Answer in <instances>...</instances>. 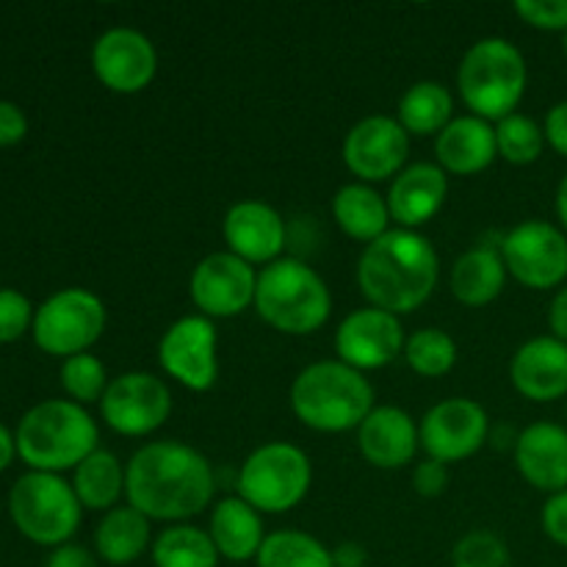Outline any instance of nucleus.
Listing matches in <instances>:
<instances>
[{
  "instance_id": "nucleus-1",
  "label": "nucleus",
  "mask_w": 567,
  "mask_h": 567,
  "mask_svg": "<svg viewBox=\"0 0 567 567\" xmlns=\"http://www.w3.org/2000/svg\"><path fill=\"white\" fill-rule=\"evenodd\" d=\"M216 493L214 465L183 441H155L125 465V496L150 520L186 524L210 507Z\"/></svg>"
},
{
  "instance_id": "nucleus-2",
  "label": "nucleus",
  "mask_w": 567,
  "mask_h": 567,
  "mask_svg": "<svg viewBox=\"0 0 567 567\" xmlns=\"http://www.w3.org/2000/svg\"><path fill=\"white\" fill-rule=\"evenodd\" d=\"M441 277L435 247L419 230H388L365 244L358 260V286L369 305L393 316H408L432 297Z\"/></svg>"
},
{
  "instance_id": "nucleus-3",
  "label": "nucleus",
  "mask_w": 567,
  "mask_h": 567,
  "mask_svg": "<svg viewBox=\"0 0 567 567\" xmlns=\"http://www.w3.org/2000/svg\"><path fill=\"white\" fill-rule=\"evenodd\" d=\"M374 408V385L369 377L338 358L305 365L291 382L293 415L313 432H352Z\"/></svg>"
},
{
  "instance_id": "nucleus-4",
  "label": "nucleus",
  "mask_w": 567,
  "mask_h": 567,
  "mask_svg": "<svg viewBox=\"0 0 567 567\" xmlns=\"http://www.w3.org/2000/svg\"><path fill=\"white\" fill-rule=\"evenodd\" d=\"M17 454L31 471L61 474L75 471L89 454L97 452L100 430L83 404L70 399H48L28 410L14 432Z\"/></svg>"
},
{
  "instance_id": "nucleus-5",
  "label": "nucleus",
  "mask_w": 567,
  "mask_h": 567,
  "mask_svg": "<svg viewBox=\"0 0 567 567\" xmlns=\"http://www.w3.org/2000/svg\"><path fill=\"white\" fill-rule=\"evenodd\" d=\"M255 310L286 336H313L332 313V293L324 277L299 258H280L258 271Z\"/></svg>"
},
{
  "instance_id": "nucleus-6",
  "label": "nucleus",
  "mask_w": 567,
  "mask_h": 567,
  "mask_svg": "<svg viewBox=\"0 0 567 567\" xmlns=\"http://www.w3.org/2000/svg\"><path fill=\"white\" fill-rule=\"evenodd\" d=\"M529 86V66L518 44L504 37H485L465 50L457 66V89L474 116L502 122L515 114Z\"/></svg>"
},
{
  "instance_id": "nucleus-7",
  "label": "nucleus",
  "mask_w": 567,
  "mask_h": 567,
  "mask_svg": "<svg viewBox=\"0 0 567 567\" xmlns=\"http://www.w3.org/2000/svg\"><path fill=\"white\" fill-rule=\"evenodd\" d=\"M313 465L297 443L271 441L255 449L238 471V496L260 515H280L305 502Z\"/></svg>"
},
{
  "instance_id": "nucleus-8",
  "label": "nucleus",
  "mask_w": 567,
  "mask_h": 567,
  "mask_svg": "<svg viewBox=\"0 0 567 567\" xmlns=\"http://www.w3.org/2000/svg\"><path fill=\"white\" fill-rule=\"evenodd\" d=\"M9 515L22 537L37 546L59 548L75 537L83 507L61 474L28 471L11 487Z\"/></svg>"
},
{
  "instance_id": "nucleus-9",
  "label": "nucleus",
  "mask_w": 567,
  "mask_h": 567,
  "mask_svg": "<svg viewBox=\"0 0 567 567\" xmlns=\"http://www.w3.org/2000/svg\"><path fill=\"white\" fill-rule=\"evenodd\" d=\"M109 324V310L86 288H61L44 299L33 316V341L53 358L83 354L100 341Z\"/></svg>"
},
{
  "instance_id": "nucleus-10",
  "label": "nucleus",
  "mask_w": 567,
  "mask_h": 567,
  "mask_svg": "<svg viewBox=\"0 0 567 567\" xmlns=\"http://www.w3.org/2000/svg\"><path fill=\"white\" fill-rule=\"evenodd\" d=\"M507 275L532 291L563 288L567 280V233L546 219H526L502 238Z\"/></svg>"
},
{
  "instance_id": "nucleus-11",
  "label": "nucleus",
  "mask_w": 567,
  "mask_h": 567,
  "mask_svg": "<svg viewBox=\"0 0 567 567\" xmlns=\"http://www.w3.org/2000/svg\"><path fill=\"white\" fill-rule=\"evenodd\" d=\"M172 391L161 377L150 371H125L109 382V391L100 399V415L125 437H147L169 421Z\"/></svg>"
},
{
  "instance_id": "nucleus-12",
  "label": "nucleus",
  "mask_w": 567,
  "mask_h": 567,
  "mask_svg": "<svg viewBox=\"0 0 567 567\" xmlns=\"http://www.w3.org/2000/svg\"><path fill=\"white\" fill-rule=\"evenodd\" d=\"M158 363L186 391H210L219 380V332L214 321L194 313L166 327L158 343Z\"/></svg>"
},
{
  "instance_id": "nucleus-13",
  "label": "nucleus",
  "mask_w": 567,
  "mask_h": 567,
  "mask_svg": "<svg viewBox=\"0 0 567 567\" xmlns=\"http://www.w3.org/2000/svg\"><path fill=\"white\" fill-rule=\"evenodd\" d=\"M421 449L437 463H460L480 452L491 435L485 408L468 396H452L424 413L419 424Z\"/></svg>"
},
{
  "instance_id": "nucleus-14",
  "label": "nucleus",
  "mask_w": 567,
  "mask_h": 567,
  "mask_svg": "<svg viewBox=\"0 0 567 567\" xmlns=\"http://www.w3.org/2000/svg\"><path fill=\"white\" fill-rule=\"evenodd\" d=\"M258 271L233 252H210L194 266L188 293L205 319H236L255 305Z\"/></svg>"
},
{
  "instance_id": "nucleus-15",
  "label": "nucleus",
  "mask_w": 567,
  "mask_h": 567,
  "mask_svg": "<svg viewBox=\"0 0 567 567\" xmlns=\"http://www.w3.org/2000/svg\"><path fill=\"white\" fill-rule=\"evenodd\" d=\"M92 70L109 92L138 94L158 72V50L153 39L136 28H109L92 48Z\"/></svg>"
},
{
  "instance_id": "nucleus-16",
  "label": "nucleus",
  "mask_w": 567,
  "mask_h": 567,
  "mask_svg": "<svg viewBox=\"0 0 567 567\" xmlns=\"http://www.w3.org/2000/svg\"><path fill=\"white\" fill-rule=\"evenodd\" d=\"M343 164L360 183H382L404 169L410 155V133L396 116L374 114L360 120L343 138Z\"/></svg>"
},
{
  "instance_id": "nucleus-17",
  "label": "nucleus",
  "mask_w": 567,
  "mask_h": 567,
  "mask_svg": "<svg viewBox=\"0 0 567 567\" xmlns=\"http://www.w3.org/2000/svg\"><path fill=\"white\" fill-rule=\"evenodd\" d=\"M404 327L399 316L365 305L352 310L336 330V354L341 363L358 371H377L391 365L404 352Z\"/></svg>"
},
{
  "instance_id": "nucleus-18",
  "label": "nucleus",
  "mask_w": 567,
  "mask_h": 567,
  "mask_svg": "<svg viewBox=\"0 0 567 567\" xmlns=\"http://www.w3.org/2000/svg\"><path fill=\"white\" fill-rule=\"evenodd\" d=\"M227 252L238 255L249 266H269L286 252V219L264 199H241L230 205L221 221Z\"/></svg>"
},
{
  "instance_id": "nucleus-19",
  "label": "nucleus",
  "mask_w": 567,
  "mask_h": 567,
  "mask_svg": "<svg viewBox=\"0 0 567 567\" xmlns=\"http://www.w3.org/2000/svg\"><path fill=\"white\" fill-rule=\"evenodd\" d=\"M509 380L529 402L546 404L567 396V343L554 336L520 343L509 360Z\"/></svg>"
},
{
  "instance_id": "nucleus-20",
  "label": "nucleus",
  "mask_w": 567,
  "mask_h": 567,
  "mask_svg": "<svg viewBox=\"0 0 567 567\" xmlns=\"http://www.w3.org/2000/svg\"><path fill=\"white\" fill-rule=\"evenodd\" d=\"M360 454L380 471L404 468L415 460L421 446L419 424L413 415L393 404H380L358 426Z\"/></svg>"
},
{
  "instance_id": "nucleus-21",
  "label": "nucleus",
  "mask_w": 567,
  "mask_h": 567,
  "mask_svg": "<svg viewBox=\"0 0 567 567\" xmlns=\"http://www.w3.org/2000/svg\"><path fill=\"white\" fill-rule=\"evenodd\" d=\"M449 194V175L437 164L419 161L410 164L393 177L388 188V210L391 219L404 230H419L432 221L443 208Z\"/></svg>"
},
{
  "instance_id": "nucleus-22",
  "label": "nucleus",
  "mask_w": 567,
  "mask_h": 567,
  "mask_svg": "<svg viewBox=\"0 0 567 567\" xmlns=\"http://www.w3.org/2000/svg\"><path fill=\"white\" fill-rule=\"evenodd\" d=\"M515 465L540 493L567 491V430L554 421L529 424L515 437Z\"/></svg>"
},
{
  "instance_id": "nucleus-23",
  "label": "nucleus",
  "mask_w": 567,
  "mask_h": 567,
  "mask_svg": "<svg viewBox=\"0 0 567 567\" xmlns=\"http://www.w3.org/2000/svg\"><path fill=\"white\" fill-rule=\"evenodd\" d=\"M435 164L446 175H480L498 158L496 125L482 116H454L435 136Z\"/></svg>"
},
{
  "instance_id": "nucleus-24",
  "label": "nucleus",
  "mask_w": 567,
  "mask_h": 567,
  "mask_svg": "<svg viewBox=\"0 0 567 567\" xmlns=\"http://www.w3.org/2000/svg\"><path fill=\"white\" fill-rule=\"evenodd\" d=\"M208 535L227 563H255L266 540L264 515L241 496H227L214 504Z\"/></svg>"
},
{
  "instance_id": "nucleus-25",
  "label": "nucleus",
  "mask_w": 567,
  "mask_h": 567,
  "mask_svg": "<svg viewBox=\"0 0 567 567\" xmlns=\"http://www.w3.org/2000/svg\"><path fill=\"white\" fill-rule=\"evenodd\" d=\"M153 520L131 504L114 507L103 515L94 529V551L103 563L125 567L138 563L153 548Z\"/></svg>"
},
{
  "instance_id": "nucleus-26",
  "label": "nucleus",
  "mask_w": 567,
  "mask_h": 567,
  "mask_svg": "<svg viewBox=\"0 0 567 567\" xmlns=\"http://www.w3.org/2000/svg\"><path fill=\"white\" fill-rule=\"evenodd\" d=\"M504 286H507V266L498 247L480 244L454 260L452 293L457 302L468 308H485L502 297Z\"/></svg>"
},
{
  "instance_id": "nucleus-27",
  "label": "nucleus",
  "mask_w": 567,
  "mask_h": 567,
  "mask_svg": "<svg viewBox=\"0 0 567 567\" xmlns=\"http://www.w3.org/2000/svg\"><path fill=\"white\" fill-rule=\"evenodd\" d=\"M332 216L336 225L354 241L371 244L391 230V210L388 199L369 183H347L332 197Z\"/></svg>"
},
{
  "instance_id": "nucleus-28",
  "label": "nucleus",
  "mask_w": 567,
  "mask_h": 567,
  "mask_svg": "<svg viewBox=\"0 0 567 567\" xmlns=\"http://www.w3.org/2000/svg\"><path fill=\"white\" fill-rule=\"evenodd\" d=\"M72 491H75L83 509L109 513L125 496V465L120 463L116 454L97 449L75 468Z\"/></svg>"
},
{
  "instance_id": "nucleus-29",
  "label": "nucleus",
  "mask_w": 567,
  "mask_h": 567,
  "mask_svg": "<svg viewBox=\"0 0 567 567\" xmlns=\"http://www.w3.org/2000/svg\"><path fill=\"white\" fill-rule=\"evenodd\" d=\"M396 120L410 136H437L454 120V100L443 83L419 81L402 94Z\"/></svg>"
},
{
  "instance_id": "nucleus-30",
  "label": "nucleus",
  "mask_w": 567,
  "mask_h": 567,
  "mask_svg": "<svg viewBox=\"0 0 567 567\" xmlns=\"http://www.w3.org/2000/svg\"><path fill=\"white\" fill-rule=\"evenodd\" d=\"M155 567H219V551L208 529L192 524H172L158 532L150 548Z\"/></svg>"
},
{
  "instance_id": "nucleus-31",
  "label": "nucleus",
  "mask_w": 567,
  "mask_h": 567,
  "mask_svg": "<svg viewBox=\"0 0 567 567\" xmlns=\"http://www.w3.org/2000/svg\"><path fill=\"white\" fill-rule=\"evenodd\" d=\"M258 567H336L332 551L319 540L299 529L269 532L260 548Z\"/></svg>"
},
{
  "instance_id": "nucleus-32",
  "label": "nucleus",
  "mask_w": 567,
  "mask_h": 567,
  "mask_svg": "<svg viewBox=\"0 0 567 567\" xmlns=\"http://www.w3.org/2000/svg\"><path fill=\"white\" fill-rule=\"evenodd\" d=\"M402 354L415 374L435 380L449 374L457 363V341L441 327H424L404 341Z\"/></svg>"
},
{
  "instance_id": "nucleus-33",
  "label": "nucleus",
  "mask_w": 567,
  "mask_h": 567,
  "mask_svg": "<svg viewBox=\"0 0 567 567\" xmlns=\"http://www.w3.org/2000/svg\"><path fill=\"white\" fill-rule=\"evenodd\" d=\"M496 147L507 164L529 166L546 150V133H543V125H537L532 116L515 111V114L496 122Z\"/></svg>"
},
{
  "instance_id": "nucleus-34",
  "label": "nucleus",
  "mask_w": 567,
  "mask_h": 567,
  "mask_svg": "<svg viewBox=\"0 0 567 567\" xmlns=\"http://www.w3.org/2000/svg\"><path fill=\"white\" fill-rule=\"evenodd\" d=\"M109 371L105 363L94 354H72L61 363V388L70 396V402L75 404H100L103 393L109 391Z\"/></svg>"
},
{
  "instance_id": "nucleus-35",
  "label": "nucleus",
  "mask_w": 567,
  "mask_h": 567,
  "mask_svg": "<svg viewBox=\"0 0 567 567\" xmlns=\"http://www.w3.org/2000/svg\"><path fill=\"white\" fill-rule=\"evenodd\" d=\"M452 567H509V548L496 532L474 529L454 543Z\"/></svg>"
},
{
  "instance_id": "nucleus-36",
  "label": "nucleus",
  "mask_w": 567,
  "mask_h": 567,
  "mask_svg": "<svg viewBox=\"0 0 567 567\" xmlns=\"http://www.w3.org/2000/svg\"><path fill=\"white\" fill-rule=\"evenodd\" d=\"M33 316L37 310L31 308L25 293L14 288H0V343L20 341L28 327H33Z\"/></svg>"
},
{
  "instance_id": "nucleus-37",
  "label": "nucleus",
  "mask_w": 567,
  "mask_h": 567,
  "mask_svg": "<svg viewBox=\"0 0 567 567\" xmlns=\"http://www.w3.org/2000/svg\"><path fill=\"white\" fill-rule=\"evenodd\" d=\"M515 14L537 31H567V0H518Z\"/></svg>"
},
{
  "instance_id": "nucleus-38",
  "label": "nucleus",
  "mask_w": 567,
  "mask_h": 567,
  "mask_svg": "<svg viewBox=\"0 0 567 567\" xmlns=\"http://www.w3.org/2000/svg\"><path fill=\"white\" fill-rule=\"evenodd\" d=\"M413 487L419 496L437 498L446 493L449 487V465L437 463V460H421L413 468Z\"/></svg>"
},
{
  "instance_id": "nucleus-39",
  "label": "nucleus",
  "mask_w": 567,
  "mask_h": 567,
  "mask_svg": "<svg viewBox=\"0 0 567 567\" xmlns=\"http://www.w3.org/2000/svg\"><path fill=\"white\" fill-rule=\"evenodd\" d=\"M540 524L548 540L567 548V491L548 496V502L543 504Z\"/></svg>"
},
{
  "instance_id": "nucleus-40",
  "label": "nucleus",
  "mask_w": 567,
  "mask_h": 567,
  "mask_svg": "<svg viewBox=\"0 0 567 567\" xmlns=\"http://www.w3.org/2000/svg\"><path fill=\"white\" fill-rule=\"evenodd\" d=\"M28 116L17 103L0 100V147H14L25 138Z\"/></svg>"
},
{
  "instance_id": "nucleus-41",
  "label": "nucleus",
  "mask_w": 567,
  "mask_h": 567,
  "mask_svg": "<svg viewBox=\"0 0 567 567\" xmlns=\"http://www.w3.org/2000/svg\"><path fill=\"white\" fill-rule=\"evenodd\" d=\"M543 133H546V144H551L563 158H567V100L548 109Z\"/></svg>"
},
{
  "instance_id": "nucleus-42",
  "label": "nucleus",
  "mask_w": 567,
  "mask_h": 567,
  "mask_svg": "<svg viewBox=\"0 0 567 567\" xmlns=\"http://www.w3.org/2000/svg\"><path fill=\"white\" fill-rule=\"evenodd\" d=\"M44 567H97V559L89 548L75 546V543H64V546L53 548Z\"/></svg>"
},
{
  "instance_id": "nucleus-43",
  "label": "nucleus",
  "mask_w": 567,
  "mask_h": 567,
  "mask_svg": "<svg viewBox=\"0 0 567 567\" xmlns=\"http://www.w3.org/2000/svg\"><path fill=\"white\" fill-rule=\"evenodd\" d=\"M548 330L554 338L567 343V286L559 288L548 305Z\"/></svg>"
},
{
  "instance_id": "nucleus-44",
  "label": "nucleus",
  "mask_w": 567,
  "mask_h": 567,
  "mask_svg": "<svg viewBox=\"0 0 567 567\" xmlns=\"http://www.w3.org/2000/svg\"><path fill=\"white\" fill-rule=\"evenodd\" d=\"M332 563L336 567H365L369 551L360 543H341L338 548H332Z\"/></svg>"
},
{
  "instance_id": "nucleus-45",
  "label": "nucleus",
  "mask_w": 567,
  "mask_h": 567,
  "mask_svg": "<svg viewBox=\"0 0 567 567\" xmlns=\"http://www.w3.org/2000/svg\"><path fill=\"white\" fill-rule=\"evenodd\" d=\"M14 454H17L14 435H11V432L6 430L3 424H0V474H3V471L9 468L11 460H14Z\"/></svg>"
},
{
  "instance_id": "nucleus-46",
  "label": "nucleus",
  "mask_w": 567,
  "mask_h": 567,
  "mask_svg": "<svg viewBox=\"0 0 567 567\" xmlns=\"http://www.w3.org/2000/svg\"><path fill=\"white\" fill-rule=\"evenodd\" d=\"M557 219H559V227L567 233V172L563 181H559V188H557Z\"/></svg>"
},
{
  "instance_id": "nucleus-47",
  "label": "nucleus",
  "mask_w": 567,
  "mask_h": 567,
  "mask_svg": "<svg viewBox=\"0 0 567 567\" xmlns=\"http://www.w3.org/2000/svg\"><path fill=\"white\" fill-rule=\"evenodd\" d=\"M563 53H565V59H567V31L563 33Z\"/></svg>"
}]
</instances>
